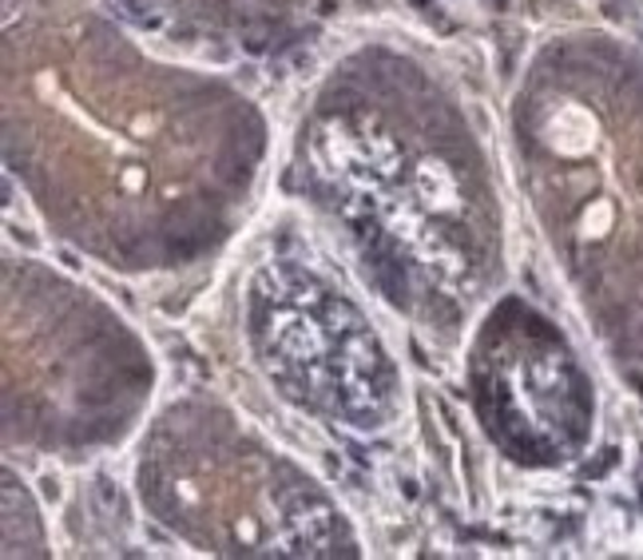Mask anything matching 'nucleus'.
Instances as JSON below:
<instances>
[{
	"label": "nucleus",
	"instance_id": "f03ea898",
	"mask_svg": "<svg viewBox=\"0 0 643 560\" xmlns=\"http://www.w3.org/2000/svg\"><path fill=\"white\" fill-rule=\"evenodd\" d=\"M477 358V394L484 402V418L496 421V433L525 454L556 449L560 437L544 418L552 409L568 413L576 402V390H568V362L556 342L529 322L513 330L496 327Z\"/></svg>",
	"mask_w": 643,
	"mask_h": 560
},
{
	"label": "nucleus",
	"instance_id": "f257e3e1",
	"mask_svg": "<svg viewBox=\"0 0 643 560\" xmlns=\"http://www.w3.org/2000/svg\"><path fill=\"white\" fill-rule=\"evenodd\" d=\"M251 339L282 394L345 425H381L398 378L366 318L314 275L270 267L251 291Z\"/></svg>",
	"mask_w": 643,
	"mask_h": 560
}]
</instances>
